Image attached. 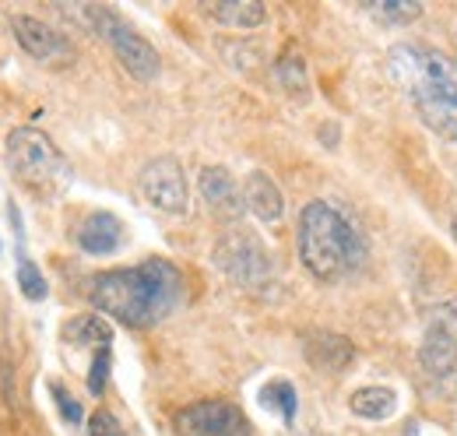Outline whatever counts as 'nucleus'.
Instances as JSON below:
<instances>
[{"instance_id":"obj_1","label":"nucleus","mask_w":457,"mask_h":436,"mask_svg":"<svg viewBox=\"0 0 457 436\" xmlns=\"http://www.w3.org/2000/svg\"><path fill=\"white\" fill-rule=\"evenodd\" d=\"M88 299L99 314L127 327H155L183 303V274L166 257H148L134 268L103 272L88 281Z\"/></svg>"},{"instance_id":"obj_2","label":"nucleus","mask_w":457,"mask_h":436,"mask_svg":"<svg viewBox=\"0 0 457 436\" xmlns=\"http://www.w3.org/2000/svg\"><path fill=\"white\" fill-rule=\"evenodd\" d=\"M387 74L429 130L457 141V71L447 56L426 43H395L387 50Z\"/></svg>"},{"instance_id":"obj_3","label":"nucleus","mask_w":457,"mask_h":436,"mask_svg":"<svg viewBox=\"0 0 457 436\" xmlns=\"http://www.w3.org/2000/svg\"><path fill=\"white\" fill-rule=\"evenodd\" d=\"M295 247H299L303 268L328 285L352 278L366 264V254H370L362 229L331 201H310L299 212Z\"/></svg>"},{"instance_id":"obj_4","label":"nucleus","mask_w":457,"mask_h":436,"mask_svg":"<svg viewBox=\"0 0 457 436\" xmlns=\"http://www.w3.org/2000/svg\"><path fill=\"white\" fill-rule=\"evenodd\" d=\"M4 159L21 187H29L32 194H43V197L60 194L71 180V165L63 159V152L36 127L11 130L4 141Z\"/></svg>"},{"instance_id":"obj_5","label":"nucleus","mask_w":457,"mask_h":436,"mask_svg":"<svg viewBox=\"0 0 457 436\" xmlns=\"http://www.w3.org/2000/svg\"><path fill=\"white\" fill-rule=\"evenodd\" d=\"M63 14H71L88 32H96L99 39H106L113 46L116 60L123 63V71H130L137 81H155L159 78V71H162L159 50L141 32H134L116 11L103 7V4H81V7H63Z\"/></svg>"},{"instance_id":"obj_6","label":"nucleus","mask_w":457,"mask_h":436,"mask_svg":"<svg viewBox=\"0 0 457 436\" xmlns=\"http://www.w3.org/2000/svg\"><path fill=\"white\" fill-rule=\"evenodd\" d=\"M215 264L226 272L228 281H236L239 289H264L275 274L271 254L264 250V243L243 229H232L219 239L215 247Z\"/></svg>"},{"instance_id":"obj_7","label":"nucleus","mask_w":457,"mask_h":436,"mask_svg":"<svg viewBox=\"0 0 457 436\" xmlns=\"http://www.w3.org/2000/svg\"><path fill=\"white\" fill-rule=\"evenodd\" d=\"M137 187H141V197L166 212V215H187V205H190V194H187V176H183V165L176 163L172 155H159L141 169L137 176Z\"/></svg>"},{"instance_id":"obj_8","label":"nucleus","mask_w":457,"mask_h":436,"mask_svg":"<svg viewBox=\"0 0 457 436\" xmlns=\"http://www.w3.org/2000/svg\"><path fill=\"white\" fill-rule=\"evenodd\" d=\"M179 436H250L246 415L232 401H194L176 412Z\"/></svg>"},{"instance_id":"obj_9","label":"nucleus","mask_w":457,"mask_h":436,"mask_svg":"<svg viewBox=\"0 0 457 436\" xmlns=\"http://www.w3.org/2000/svg\"><path fill=\"white\" fill-rule=\"evenodd\" d=\"M11 32L18 39V46L32 60L39 63H50V67H63L74 60V46L67 36H60L57 29H50L46 21L39 18H29V14H11Z\"/></svg>"},{"instance_id":"obj_10","label":"nucleus","mask_w":457,"mask_h":436,"mask_svg":"<svg viewBox=\"0 0 457 436\" xmlns=\"http://www.w3.org/2000/svg\"><path fill=\"white\" fill-rule=\"evenodd\" d=\"M197 187H201L204 205H208L215 215H222V218L243 215L246 201H243V190L236 187V180H232V172H228V169H222V165H204V169H201Z\"/></svg>"},{"instance_id":"obj_11","label":"nucleus","mask_w":457,"mask_h":436,"mask_svg":"<svg viewBox=\"0 0 457 436\" xmlns=\"http://www.w3.org/2000/svg\"><path fill=\"white\" fill-rule=\"evenodd\" d=\"M303 352H306L310 366L320 370V373H345V370L352 366V359H355L352 341H348L345 334H331V331H313V334H306Z\"/></svg>"},{"instance_id":"obj_12","label":"nucleus","mask_w":457,"mask_h":436,"mask_svg":"<svg viewBox=\"0 0 457 436\" xmlns=\"http://www.w3.org/2000/svg\"><path fill=\"white\" fill-rule=\"evenodd\" d=\"M243 201H246V208L261 218V222H278V218L286 215V197H282L278 183H275L268 172H261V169H253V172L246 176V183H243Z\"/></svg>"},{"instance_id":"obj_13","label":"nucleus","mask_w":457,"mask_h":436,"mask_svg":"<svg viewBox=\"0 0 457 436\" xmlns=\"http://www.w3.org/2000/svg\"><path fill=\"white\" fill-rule=\"evenodd\" d=\"M120 239H123V225L110 212H92L78 225V247L85 254H96V257L113 254L116 247H120Z\"/></svg>"},{"instance_id":"obj_14","label":"nucleus","mask_w":457,"mask_h":436,"mask_svg":"<svg viewBox=\"0 0 457 436\" xmlns=\"http://www.w3.org/2000/svg\"><path fill=\"white\" fill-rule=\"evenodd\" d=\"M419 363L429 377H451L457 373V341L451 334H444L440 327H426L422 334V345H419Z\"/></svg>"},{"instance_id":"obj_15","label":"nucleus","mask_w":457,"mask_h":436,"mask_svg":"<svg viewBox=\"0 0 457 436\" xmlns=\"http://www.w3.org/2000/svg\"><path fill=\"white\" fill-rule=\"evenodd\" d=\"M204 14H212L228 29H257L268 18L261 0H215V4H204Z\"/></svg>"},{"instance_id":"obj_16","label":"nucleus","mask_w":457,"mask_h":436,"mask_svg":"<svg viewBox=\"0 0 457 436\" xmlns=\"http://www.w3.org/2000/svg\"><path fill=\"white\" fill-rule=\"evenodd\" d=\"M63 341H71L78 348L92 345L99 352V348H110L113 345V327L106 324L99 314H85V317H78V321H71V324L63 327Z\"/></svg>"},{"instance_id":"obj_17","label":"nucleus","mask_w":457,"mask_h":436,"mask_svg":"<svg viewBox=\"0 0 457 436\" xmlns=\"http://www.w3.org/2000/svg\"><path fill=\"white\" fill-rule=\"evenodd\" d=\"M348 408L362 419H387L398 408V394L391 387H359L348 398Z\"/></svg>"},{"instance_id":"obj_18","label":"nucleus","mask_w":457,"mask_h":436,"mask_svg":"<svg viewBox=\"0 0 457 436\" xmlns=\"http://www.w3.org/2000/svg\"><path fill=\"white\" fill-rule=\"evenodd\" d=\"M275 74H278V81H282V88H286L288 96L306 99L310 78H306V60H303L299 50H292V46H288L286 54L278 56V63H275Z\"/></svg>"},{"instance_id":"obj_19","label":"nucleus","mask_w":457,"mask_h":436,"mask_svg":"<svg viewBox=\"0 0 457 436\" xmlns=\"http://www.w3.org/2000/svg\"><path fill=\"white\" fill-rule=\"evenodd\" d=\"M362 7L384 25H411L422 14V4L415 0H366Z\"/></svg>"},{"instance_id":"obj_20","label":"nucleus","mask_w":457,"mask_h":436,"mask_svg":"<svg viewBox=\"0 0 457 436\" xmlns=\"http://www.w3.org/2000/svg\"><path fill=\"white\" fill-rule=\"evenodd\" d=\"M261 401H264L268 408H278V412H282V419L292 426V419H295V387H292V383L271 381L264 390H261Z\"/></svg>"},{"instance_id":"obj_21","label":"nucleus","mask_w":457,"mask_h":436,"mask_svg":"<svg viewBox=\"0 0 457 436\" xmlns=\"http://www.w3.org/2000/svg\"><path fill=\"white\" fill-rule=\"evenodd\" d=\"M18 285H21V292H25V299H32V303H39V299H46V278L43 272L29 261V257H21L18 261Z\"/></svg>"},{"instance_id":"obj_22","label":"nucleus","mask_w":457,"mask_h":436,"mask_svg":"<svg viewBox=\"0 0 457 436\" xmlns=\"http://www.w3.org/2000/svg\"><path fill=\"white\" fill-rule=\"evenodd\" d=\"M110 366H113L110 348H99L96 359H92V370H88V390H92V394H103V387L110 381Z\"/></svg>"},{"instance_id":"obj_23","label":"nucleus","mask_w":457,"mask_h":436,"mask_svg":"<svg viewBox=\"0 0 457 436\" xmlns=\"http://www.w3.org/2000/svg\"><path fill=\"white\" fill-rule=\"evenodd\" d=\"M429 324L440 327L444 334H451V338L457 341V299H447V303L433 306V317H429Z\"/></svg>"},{"instance_id":"obj_24","label":"nucleus","mask_w":457,"mask_h":436,"mask_svg":"<svg viewBox=\"0 0 457 436\" xmlns=\"http://www.w3.org/2000/svg\"><path fill=\"white\" fill-rule=\"evenodd\" d=\"M50 394H54V401H57L60 415H63L71 426H78V423L85 419V415H81V405H78V401H74V398H71V394H67V390H63L57 381L50 383Z\"/></svg>"},{"instance_id":"obj_25","label":"nucleus","mask_w":457,"mask_h":436,"mask_svg":"<svg viewBox=\"0 0 457 436\" xmlns=\"http://www.w3.org/2000/svg\"><path fill=\"white\" fill-rule=\"evenodd\" d=\"M88 436H120V426H116V419L110 412H96L92 419H88Z\"/></svg>"},{"instance_id":"obj_26","label":"nucleus","mask_w":457,"mask_h":436,"mask_svg":"<svg viewBox=\"0 0 457 436\" xmlns=\"http://www.w3.org/2000/svg\"><path fill=\"white\" fill-rule=\"evenodd\" d=\"M451 229H454V239H457V218H454V222H451Z\"/></svg>"}]
</instances>
